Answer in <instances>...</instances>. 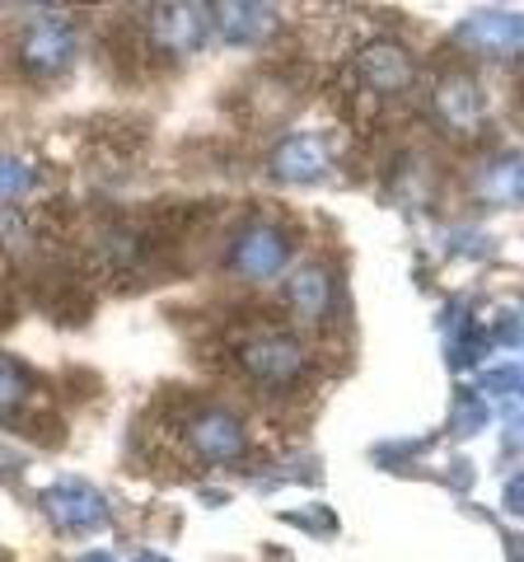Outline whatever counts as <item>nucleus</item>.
<instances>
[{
  "instance_id": "obj_6",
  "label": "nucleus",
  "mask_w": 524,
  "mask_h": 562,
  "mask_svg": "<svg viewBox=\"0 0 524 562\" xmlns=\"http://www.w3.org/2000/svg\"><path fill=\"white\" fill-rule=\"evenodd\" d=\"M76 61V29L61 20L57 10H43L20 29V66L29 76L52 80Z\"/></svg>"
},
{
  "instance_id": "obj_13",
  "label": "nucleus",
  "mask_w": 524,
  "mask_h": 562,
  "mask_svg": "<svg viewBox=\"0 0 524 562\" xmlns=\"http://www.w3.org/2000/svg\"><path fill=\"white\" fill-rule=\"evenodd\" d=\"M33 403V375L14 357H0V422H20Z\"/></svg>"
},
{
  "instance_id": "obj_3",
  "label": "nucleus",
  "mask_w": 524,
  "mask_h": 562,
  "mask_svg": "<svg viewBox=\"0 0 524 562\" xmlns=\"http://www.w3.org/2000/svg\"><path fill=\"white\" fill-rule=\"evenodd\" d=\"M417 80V66H412V52L394 38H375L365 43L356 57H352V85L375 99V103H389V99H403Z\"/></svg>"
},
{
  "instance_id": "obj_8",
  "label": "nucleus",
  "mask_w": 524,
  "mask_h": 562,
  "mask_svg": "<svg viewBox=\"0 0 524 562\" xmlns=\"http://www.w3.org/2000/svg\"><path fill=\"white\" fill-rule=\"evenodd\" d=\"M431 113H435V122H441L445 132L468 140V136H478L482 122H487V94H482V85L468 76V70H449V76L435 85V94H431Z\"/></svg>"
},
{
  "instance_id": "obj_11",
  "label": "nucleus",
  "mask_w": 524,
  "mask_h": 562,
  "mask_svg": "<svg viewBox=\"0 0 524 562\" xmlns=\"http://www.w3.org/2000/svg\"><path fill=\"white\" fill-rule=\"evenodd\" d=\"M459 43L474 47L478 57L515 61L520 47H524V24L515 20V14H474V20L459 29Z\"/></svg>"
},
{
  "instance_id": "obj_1",
  "label": "nucleus",
  "mask_w": 524,
  "mask_h": 562,
  "mask_svg": "<svg viewBox=\"0 0 524 562\" xmlns=\"http://www.w3.org/2000/svg\"><path fill=\"white\" fill-rule=\"evenodd\" d=\"M169 446L183 454V460L197 464H235L249 450V431L243 422L220 408V403H179L164 422Z\"/></svg>"
},
{
  "instance_id": "obj_9",
  "label": "nucleus",
  "mask_w": 524,
  "mask_h": 562,
  "mask_svg": "<svg viewBox=\"0 0 524 562\" xmlns=\"http://www.w3.org/2000/svg\"><path fill=\"white\" fill-rule=\"evenodd\" d=\"M286 310L295 324H323L328 314H333V272L323 268V262H305L300 272H291L286 281Z\"/></svg>"
},
{
  "instance_id": "obj_15",
  "label": "nucleus",
  "mask_w": 524,
  "mask_h": 562,
  "mask_svg": "<svg viewBox=\"0 0 524 562\" xmlns=\"http://www.w3.org/2000/svg\"><path fill=\"white\" fill-rule=\"evenodd\" d=\"M515 192H520V160L515 155H505V160L492 169V179H487V198L515 202Z\"/></svg>"
},
{
  "instance_id": "obj_18",
  "label": "nucleus",
  "mask_w": 524,
  "mask_h": 562,
  "mask_svg": "<svg viewBox=\"0 0 524 562\" xmlns=\"http://www.w3.org/2000/svg\"><path fill=\"white\" fill-rule=\"evenodd\" d=\"M80 562H117V558H113V553H84Z\"/></svg>"
},
{
  "instance_id": "obj_7",
  "label": "nucleus",
  "mask_w": 524,
  "mask_h": 562,
  "mask_svg": "<svg viewBox=\"0 0 524 562\" xmlns=\"http://www.w3.org/2000/svg\"><path fill=\"white\" fill-rule=\"evenodd\" d=\"M291 254L295 249H291V235L282 231V225L249 221L230 239V254H225V262H230V272L243 277V281H272L291 262Z\"/></svg>"
},
{
  "instance_id": "obj_10",
  "label": "nucleus",
  "mask_w": 524,
  "mask_h": 562,
  "mask_svg": "<svg viewBox=\"0 0 524 562\" xmlns=\"http://www.w3.org/2000/svg\"><path fill=\"white\" fill-rule=\"evenodd\" d=\"M328 160H333V155H328L319 136H282L276 150L267 155V169L286 183H314L328 173Z\"/></svg>"
},
{
  "instance_id": "obj_4",
  "label": "nucleus",
  "mask_w": 524,
  "mask_h": 562,
  "mask_svg": "<svg viewBox=\"0 0 524 562\" xmlns=\"http://www.w3.org/2000/svg\"><path fill=\"white\" fill-rule=\"evenodd\" d=\"M206 33H212V10L206 5H150L146 10V47L160 61L197 57Z\"/></svg>"
},
{
  "instance_id": "obj_12",
  "label": "nucleus",
  "mask_w": 524,
  "mask_h": 562,
  "mask_svg": "<svg viewBox=\"0 0 524 562\" xmlns=\"http://www.w3.org/2000/svg\"><path fill=\"white\" fill-rule=\"evenodd\" d=\"M212 29H220L225 43L235 47H249V43H262L276 33V10L272 5H239V0H230V5H216L212 10Z\"/></svg>"
},
{
  "instance_id": "obj_2",
  "label": "nucleus",
  "mask_w": 524,
  "mask_h": 562,
  "mask_svg": "<svg viewBox=\"0 0 524 562\" xmlns=\"http://www.w3.org/2000/svg\"><path fill=\"white\" fill-rule=\"evenodd\" d=\"M235 361H239L243 380H249L253 390H267V394H291L309 371L305 342L295 338V333H286V328L249 333V338L235 347Z\"/></svg>"
},
{
  "instance_id": "obj_5",
  "label": "nucleus",
  "mask_w": 524,
  "mask_h": 562,
  "mask_svg": "<svg viewBox=\"0 0 524 562\" xmlns=\"http://www.w3.org/2000/svg\"><path fill=\"white\" fill-rule=\"evenodd\" d=\"M38 502H43V516L52 520V530H61V535H94L113 516L109 497L84 479H57Z\"/></svg>"
},
{
  "instance_id": "obj_17",
  "label": "nucleus",
  "mask_w": 524,
  "mask_h": 562,
  "mask_svg": "<svg viewBox=\"0 0 524 562\" xmlns=\"http://www.w3.org/2000/svg\"><path fill=\"white\" fill-rule=\"evenodd\" d=\"M505 512L520 516V479H511V487H505Z\"/></svg>"
},
{
  "instance_id": "obj_16",
  "label": "nucleus",
  "mask_w": 524,
  "mask_h": 562,
  "mask_svg": "<svg viewBox=\"0 0 524 562\" xmlns=\"http://www.w3.org/2000/svg\"><path fill=\"white\" fill-rule=\"evenodd\" d=\"M487 338H497V342H505V347H515V342H520V314H515V310H501V319H497V328L487 333Z\"/></svg>"
},
{
  "instance_id": "obj_14",
  "label": "nucleus",
  "mask_w": 524,
  "mask_h": 562,
  "mask_svg": "<svg viewBox=\"0 0 524 562\" xmlns=\"http://www.w3.org/2000/svg\"><path fill=\"white\" fill-rule=\"evenodd\" d=\"M38 188V169L20 155H0V202H14V198H29Z\"/></svg>"
}]
</instances>
